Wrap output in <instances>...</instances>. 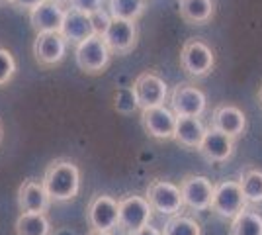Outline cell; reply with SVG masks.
<instances>
[{"instance_id": "11", "label": "cell", "mask_w": 262, "mask_h": 235, "mask_svg": "<svg viewBox=\"0 0 262 235\" xmlns=\"http://www.w3.org/2000/svg\"><path fill=\"white\" fill-rule=\"evenodd\" d=\"M102 37L106 39L110 51L114 55H127V53H131L137 47V41H139L137 22L121 20V18H112Z\"/></svg>"}, {"instance_id": "12", "label": "cell", "mask_w": 262, "mask_h": 235, "mask_svg": "<svg viewBox=\"0 0 262 235\" xmlns=\"http://www.w3.org/2000/svg\"><path fill=\"white\" fill-rule=\"evenodd\" d=\"M176 116L170 108L166 106H155L141 110V125L145 134L153 137L157 141H168L174 139L176 134Z\"/></svg>"}, {"instance_id": "24", "label": "cell", "mask_w": 262, "mask_h": 235, "mask_svg": "<svg viewBox=\"0 0 262 235\" xmlns=\"http://www.w3.org/2000/svg\"><path fill=\"white\" fill-rule=\"evenodd\" d=\"M147 10V0H110L108 12L112 18L137 22Z\"/></svg>"}, {"instance_id": "13", "label": "cell", "mask_w": 262, "mask_h": 235, "mask_svg": "<svg viewBox=\"0 0 262 235\" xmlns=\"http://www.w3.org/2000/svg\"><path fill=\"white\" fill-rule=\"evenodd\" d=\"M133 90L141 110L163 106L168 98L166 82L153 71H143L141 75H137V78L133 80Z\"/></svg>"}, {"instance_id": "18", "label": "cell", "mask_w": 262, "mask_h": 235, "mask_svg": "<svg viewBox=\"0 0 262 235\" xmlns=\"http://www.w3.org/2000/svg\"><path fill=\"white\" fill-rule=\"evenodd\" d=\"M61 34H63V37H65L69 44L78 45L80 41L92 37V35L96 34V30H94V24H92L90 14H84V12L75 10V8H67Z\"/></svg>"}, {"instance_id": "26", "label": "cell", "mask_w": 262, "mask_h": 235, "mask_svg": "<svg viewBox=\"0 0 262 235\" xmlns=\"http://www.w3.org/2000/svg\"><path fill=\"white\" fill-rule=\"evenodd\" d=\"M114 108H116V112L123 114V116H129V114L141 110L133 87H121L114 92Z\"/></svg>"}, {"instance_id": "21", "label": "cell", "mask_w": 262, "mask_h": 235, "mask_svg": "<svg viewBox=\"0 0 262 235\" xmlns=\"http://www.w3.org/2000/svg\"><path fill=\"white\" fill-rule=\"evenodd\" d=\"M14 227L16 235H51V222L45 212H22Z\"/></svg>"}, {"instance_id": "9", "label": "cell", "mask_w": 262, "mask_h": 235, "mask_svg": "<svg viewBox=\"0 0 262 235\" xmlns=\"http://www.w3.org/2000/svg\"><path fill=\"white\" fill-rule=\"evenodd\" d=\"M180 192H182L186 208L196 210V212H206L211 208L215 184L208 177H202V175H186L180 180Z\"/></svg>"}, {"instance_id": "15", "label": "cell", "mask_w": 262, "mask_h": 235, "mask_svg": "<svg viewBox=\"0 0 262 235\" xmlns=\"http://www.w3.org/2000/svg\"><path fill=\"white\" fill-rule=\"evenodd\" d=\"M211 127L227 134L233 139H239L247 130V116L235 104H219L211 112Z\"/></svg>"}, {"instance_id": "36", "label": "cell", "mask_w": 262, "mask_h": 235, "mask_svg": "<svg viewBox=\"0 0 262 235\" xmlns=\"http://www.w3.org/2000/svg\"><path fill=\"white\" fill-rule=\"evenodd\" d=\"M55 2H61L63 4V2H69V0H55Z\"/></svg>"}, {"instance_id": "16", "label": "cell", "mask_w": 262, "mask_h": 235, "mask_svg": "<svg viewBox=\"0 0 262 235\" xmlns=\"http://www.w3.org/2000/svg\"><path fill=\"white\" fill-rule=\"evenodd\" d=\"M67 10L61 2L55 0H45L37 8L30 12V24L35 30V34H45V32H61L63 22H65Z\"/></svg>"}, {"instance_id": "10", "label": "cell", "mask_w": 262, "mask_h": 235, "mask_svg": "<svg viewBox=\"0 0 262 235\" xmlns=\"http://www.w3.org/2000/svg\"><path fill=\"white\" fill-rule=\"evenodd\" d=\"M168 104L176 116H198L200 118L206 112L208 98L204 90H200L198 87L190 82H180L168 94Z\"/></svg>"}, {"instance_id": "25", "label": "cell", "mask_w": 262, "mask_h": 235, "mask_svg": "<svg viewBox=\"0 0 262 235\" xmlns=\"http://www.w3.org/2000/svg\"><path fill=\"white\" fill-rule=\"evenodd\" d=\"M163 235H204V231H202V224L196 218L176 213V216H170V220L164 224Z\"/></svg>"}, {"instance_id": "32", "label": "cell", "mask_w": 262, "mask_h": 235, "mask_svg": "<svg viewBox=\"0 0 262 235\" xmlns=\"http://www.w3.org/2000/svg\"><path fill=\"white\" fill-rule=\"evenodd\" d=\"M51 235H78V233L73 229V227H67V225H63V227H57Z\"/></svg>"}, {"instance_id": "35", "label": "cell", "mask_w": 262, "mask_h": 235, "mask_svg": "<svg viewBox=\"0 0 262 235\" xmlns=\"http://www.w3.org/2000/svg\"><path fill=\"white\" fill-rule=\"evenodd\" d=\"M258 102H260V106H262V87H260V90H258Z\"/></svg>"}, {"instance_id": "37", "label": "cell", "mask_w": 262, "mask_h": 235, "mask_svg": "<svg viewBox=\"0 0 262 235\" xmlns=\"http://www.w3.org/2000/svg\"><path fill=\"white\" fill-rule=\"evenodd\" d=\"M0 141H2V125H0Z\"/></svg>"}, {"instance_id": "5", "label": "cell", "mask_w": 262, "mask_h": 235, "mask_svg": "<svg viewBox=\"0 0 262 235\" xmlns=\"http://www.w3.org/2000/svg\"><path fill=\"white\" fill-rule=\"evenodd\" d=\"M118 204H120V225L118 227L125 235L149 225L151 218H153V206L149 204L145 196L125 194V196L118 198Z\"/></svg>"}, {"instance_id": "14", "label": "cell", "mask_w": 262, "mask_h": 235, "mask_svg": "<svg viewBox=\"0 0 262 235\" xmlns=\"http://www.w3.org/2000/svg\"><path fill=\"white\" fill-rule=\"evenodd\" d=\"M235 141L237 139H233V137L219 132L215 127H208L198 153L204 157L208 163H225L235 153Z\"/></svg>"}, {"instance_id": "28", "label": "cell", "mask_w": 262, "mask_h": 235, "mask_svg": "<svg viewBox=\"0 0 262 235\" xmlns=\"http://www.w3.org/2000/svg\"><path fill=\"white\" fill-rule=\"evenodd\" d=\"M69 4L75 10H80L84 14H94V12L102 10L104 0H69Z\"/></svg>"}, {"instance_id": "23", "label": "cell", "mask_w": 262, "mask_h": 235, "mask_svg": "<svg viewBox=\"0 0 262 235\" xmlns=\"http://www.w3.org/2000/svg\"><path fill=\"white\" fill-rule=\"evenodd\" d=\"M239 182L241 188H243V194L247 198V204H251V206L262 204V168H245L241 173Z\"/></svg>"}, {"instance_id": "34", "label": "cell", "mask_w": 262, "mask_h": 235, "mask_svg": "<svg viewBox=\"0 0 262 235\" xmlns=\"http://www.w3.org/2000/svg\"><path fill=\"white\" fill-rule=\"evenodd\" d=\"M6 4H10V0H0V6H6Z\"/></svg>"}, {"instance_id": "22", "label": "cell", "mask_w": 262, "mask_h": 235, "mask_svg": "<svg viewBox=\"0 0 262 235\" xmlns=\"http://www.w3.org/2000/svg\"><path fill=\"white\" fill-rule=\"evenodd\" d=\"M229 235H262V216L251 208H245L231 220Z\"/></svg>"}, {"instance_id": "8", "label": "cell", "mask_w": 262, "mask_h": 235, "mask_svg": "<svg viewBox=\"0 0 262 235\" xmlns=\"http://www.w3.org/2000/svg\"><path fill=\"white\" fill-rule=\"evenodd\" d=\"M67 41L61 32H45L35 35L33 41V57L35 63L43 69H55L67 57Z\"/></svg>"}, {"instance_id": "7", "label": "cell", "mask_w": 262, "mask_h": 235, "mask_svg": "<svg viewBox=\"0 0 262 235\" xmlns=\"http://www.w3.org/2000/svg\"><path fill=\"white\" fill-rule=\"evenodd\" d=\"M86 222L90 229L112 231L120 225V204L110 194H94L86 206Z\"/></svg>"}, {"instance_id": "6", "label": "cell", "mask_w": 262, "mask_h": 235, "mask_svg": "<svg viewBox=\"0 0 262 235\" xmlns=\"http://www.w3.org/2000/svg\"><path fill=\"white\" fill-rule=\"evenodd\" d=\"M249 204L243 194L239 180H221L215 184L213 200H211V208H209L215 216L223 218V220H233Z\"/></svg>"}, {"instance_id": "27", "label": "cell", "mask_w": 262, "mask_h": 235, "mask_svg": "<svg viewBox=\"0 0 262 235\" xmlns=\"http://www.w3.org/2000/svg\"><path fill=\"white\" fill-rule=\"evenodd\" d=\"M16 71H18V63L12 51H8L6 47H0V89H4L16 77Z\"/></svg>"}, {"instance_id": "33", "label": "cell", "mask_w": 262, "mask_h": 235, "mask_svg": "<svg viewBox=\"0 0 262 235\" xmlns=\"http://www.w3.org/2000/svg\"><path fill=\"white\" fill-rule=\"evenodd\" d=\"M88 235H114L112 231H102V229H90Z\"/></svg>"}, {"instance_id": "19", "label": "cell", "mask_w": 262, "mask_h": 235, "mask_svg": "<svg viewBox=\"0 0 262 235\" xmlns=\"http://www.w3.org/2000/svg\"><path fill=\"white\" fill-rule=\"evenodd\" d=\"M208 132V127L204 125V122L198 116H178L176 118V134L174 141L184 149H200L204 135Z\"/></svg>"}, {"instance_id": "1", "label": "cell", "mask_w": 262, "mask_h": 235, "mask_svg": "<svg viewBox=\"0 0 262 235\" xmlns=\"http://www.w3.org/2000/svg\"><path fill=\"white\" fill-rule=\"evenodd\" d=\"M43 186L51 200L57 204L71 202L78 196L80 190V170L77 163L71 159H55L43 173Z\"/></svg>"}, {"instance_id": "20", "label": "cell", "mask_w": 262, "mask_h": 235, "mask_svg": "<svg viewBox=\"0 0 262 235\" xmlns=\"http://www.w3.org/2000/svg\"><path fill=\"white\" fill-rule=\"evenodd\" d=\"M180 18L190 26H204L215 16V0H180Z\"/></svg>"}, {"instance_id": "31", "label": "cell", "mask_w": 262, "mask_h": 235, "mask_svg": "<svg viewBox=\"0 0 262 235\" xmlns=\"http://www.w3.org/2000/svg\"><path fill=\"white\" fill-rule=\"evenodd\" d=\"M129 235H163V231H159L157 227H151V225H145L141 229H137V231H133Z\"/></svg>"}, {"instance_id": "17", "label": "cell", "mask_w": 262, "mask_h": 235, "mask_svg": "<svg viewBox=\"0 0 262 235\" xmlns=\"http://www.w3.org/2000/svg\"><path fill=\"white\" fill-rule=\"evenodd\" d=\"M51 202L53 200L45 190L43 180L26 179L18 188V208H20V212H47Z\"/></svg>"}, {"instance_id": "30", "label": "cell", "mask_w": 262, "mask_h": 235, "mask_svg": "<svg viewBox=\"0 0 262 235\" xmlns=\"http://www.w3.org/2000/svg\"><path fill=\"white\" fill-rule=\"evenodd\" d=\"M41 2H45V0H10V6L16 8V10H22L30 14V12H32L33 8H37Z\"/></svg>"}, {"instance_id": "4", "label": "cell", "mask_w": 262, "mask_h": 235, "mask_svg": "<svg viewBox=\"0 0 262 235\" xmlns=\"http://www.w3.org/2000/svg\"><path fill=\"white\" fill-rule=\"evenodd\" d=\"M145 198L153 206L155 212L168 216V218L180 213L182 208H184L180 184H174V182L164 179L151 180L149 186H147V190H145Z\"/></svg>"}, {"instance_id": "2", "label": "cell", "mask_w": 262, "mask_h": 235, "mask_svg": "<svg viewBox=\"0 0 262 235\" xmlns=\"http://www.w3.org/2000/svg\"><path fill=\"white\" fill-rule=\"evenodd\" d=\"M112 57H114V53L110 51L106 39L98 34H94L92 37L75 45V61H77L78 69L90 77L102 75L110 67Z\"/></svg>"}, {"instance_id": "3", "label": "cell", "mask_w": 262, "mask_h": 235, "mask_svg": "<svg viewBox=\"0 0 262 235\" xmlns=\"http://www.w3.org/2000/svg\"><path fill=\"white\" fill-rule=\"evenodd\" d=\"M180 67L188 77L206 78L215 67V53L206 41L190 37L180 49Z\"/></svg>"}, {"instance_id": "29", "label": "cell", "mask_w": 262, "mask_h": 235, "mask_svg": "<svg viewBox=\"0 0 262 235\" xmlns=\"http://www.w3.org/2000/svg\"><path fill=\"white\" fill-rule=\"evenodd\" d=\"M90 18H92V24H94V30H96V34L104 35V32H106V28H108L110 20H112L110 12H106L104 8H102V10L94 12V14H90Z\"/></svg>"}]
</instances>
